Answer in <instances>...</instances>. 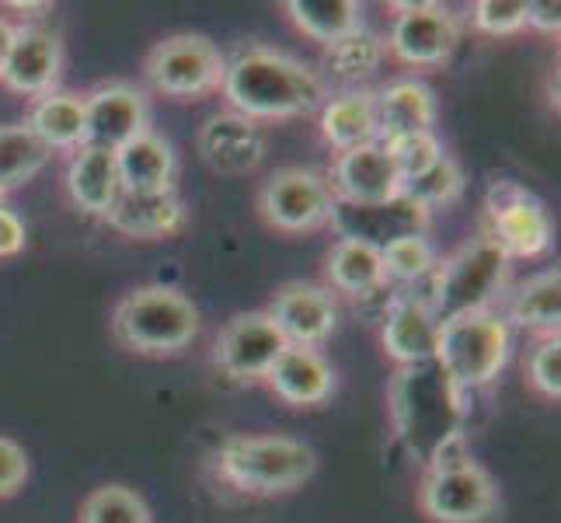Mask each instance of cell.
Segmentation results:
<instances>
[{"instance_id":"cell-1","label":"cell","mask_w":561,"mask_h":523,"mask_svg":"<svg viewBox=\"0 0 561 523\" xmlns=\"http://www.w3.org/2000/svg\"><path fill=\"white\" fill-rule=\"evenodd\" d=\"M220 91L230 112L244 115L251 123L297 120V115H311L328 102V84L314 67L265 46L238 53L224 70Z\"/></svg>"},{"instance_id":"cell-2","label":"cell","mask_w":561,"mask_h":523,"mask_svg":"<svg viewBox=\"0 0 561 523\" xmlns=\"http://www.w3.org/2000/svg\"><path fill=\"white\" fill-rule=\"evenodd\" d=\"M394 433L412 457L425 461L430 468L450 457V447H460V391L443 377L436 363L398 366L387 391Z\"/></svg>"},{"instance_id":"cell-3","label":"cell","mask_w":561,"mask_h":523,"mask_svg":"<svg viewBox=\"0 0 561 523\" xmlns=\"http://www.w3.org/2000/svg\"><path fill=\"white\" fill-rule=\"evenodd\" d=\"M199 328V307L164 283L129 289L112 315V336L140 356H175L192 345Z\"/></svg>"},{"instance_id":"cell-4","label":"cell","mask_w":561,"mask_h":523,"mask_svg":"<svg viewBox=\"0 0 561 523\" xmlns=\"http://www.w3.org/2000/svg\"><path fill=\"white\" fill-rule=\"evenodd\" d=\"M217 471L230 489L248 496H283L318 471V454L294 436H227Z\"/></svg>"},{"instance_id":"cell-5","label":"cell","mask_w":561,"mask_h":523,"mask_svg":"<svg viewBox=\"0 0 561 523\" xmlns=\"http://www.w3.org/2000/svg\"><path fill=\"white\" fill-rule=\"evenodd\" d=\"M510 349V321L499 318L495 311H478L439 325L433 363L463 395L474 391V387H489L506 366Z\"/></svg>"},{"instance_id":"cell-6","label":"cell","mask_w":561,"mask_h":523,"mask_svg":"<svg viewBox=\"0 0 561 523\" xmlns=\"http://www.w3.org/2000/svg\"><path fill=\"white\" fill-rule=\"evenodd\" d=\"M506 269L510 259L489 238L463 245L457 255L433 269V294L425 297L433 318L443 325L463 315L489 311V304L506 283Z\"/></svg>"},{"instance_id":"cell-7","label":"cell","mask_w":561,"mask_h":523,"mask_svg":"<svg viewBox=\"0 0 561 523\" xmlns=\"http://www.w3.org/2000/svg\"><path fill=\"white\" fill-rule=\"evenodd\" d=\"M224 70H227V56L220 53V46L196 32L161 38L144 64L150 88L164 94V99H179V102L220 91Z\"/></svg>"},{"instance_id":"cell-8","label":"cell","mask_w":561,"mask_h":523,"mask_svg":"<svg viewBox=\"0 0 561 523\" xmlns=\"http://www.w3.org/2000/svg\"><path fill=\"white\" fill-rule=\"evenodd\" d=\"M419 507L433 523H485L499 507V489L481 464L460 457L425 471Z\"/></svg>"},{"instance_id":"cell-9","label":"cell","mask_w":561,"mask_h":523,"mask_svg":"<svg viewBox=\"0 0 561 523\" xmlns=\"http://www.w3.org/2000/svg\"><path fill=\"white\" fill-rule=\"evenodd\" d=\"M335 196L324 174L311 168H279L259 189V213L283 235H307L332 224Z\"/></svg>"},{"instance_id":"cell-10","label":"cell","mask_w":561,"mask_h":523,"mask_svg":"<svg viewBox=\"0 0 561 523\" xmlns=\"http://www.w3.org/2000/svg\"><path fill=\"white\" fill-rule=\"evenodd\" d=\"M460 43V22L450 8L430 4H394V22L387 32V53L404 67H443Z\"/></svg>"},{"instance_id":"cell-11","label":"cell","mask_w":561,"mask_h":523,"mask_svg":"<svg viewBox=\"0 0 561 523\" xmlns=\"http://www.w3.org/2000/svg\"><path fill=\"white\" fill-rule=\"evenodd\" d=\"M551 217L527 189L499 182L489 196V230L485 238L506 259H537L551 248Z\"/></svg>"},{"instance_id":"cell-12","label":"cell","mask_w":561,"mask_h":523,"mask_svg":"<svg viewBox=\"0 0 561 523\" xmlns=\"http://www.w3.org/2000/svg\"><path fill=\"white\" fill-rule=\"evenodd\" d=\"M283 349L286 342L273 318L265 311H244L220 328L213 360L230 380H265Z\"/></svg>"},{"instance_id":"cell-13","label":"cell","mask_w":561,"mask_h":523,"mask_svg":"<svg viewBox=\"0 0 561 523\" xmlns=\"http://www.w3.org/2000/svg\"><path fill=\"white\" fill-rule=\"evenodd\" d=\"M324 182L342 206H380L398 200L404 189L383 144H366L339 154Z\"/></svg>"},{"instance_id":"cell-14","label":"cell","mask_w":561,"mask_h":523,"mask_svg":"<svg viewBox=\"0 0 561 523\" xmlns=\"http://www.w3.org/2000/svg\"><path fill=\"white\" fill-rule=\"evenodd\" d=\"M64 73V43L53 29L22 25L14 29L11 49L0 64V84L25 99H43L56 91Z\"/></svg>"},{"instance_id":"cell-15","label":"cell","mask_w":561,"mask_h":523,"mask_svg":"<svg viewBox=\"0 0 561 523\" xmlns=\"http://www.w3.org/2000/svg\"><path fill=\"white\" fill-rule=\"evenodd\" d=\"M268 318L279 328L286 345L318 349L332 339L339 325V307L332 300V289L314 283H286L268 304Z\"/></svg>"},{"instance_id":"cell-16","label":"cell","mask_w":561,"mask_h":523,"mask_svg":"<svg viewBox=\"0 0 561 523\" xmlns=\"http://www.w3.org/2000/svg\"><path fill=\"white\" fill-rule=\"evenodd\" d=\"M84 120H88V144L119 150L150 129L147 94L133 84H105L84 99Z\"/></svg>"},{"instance_id":"cell-17","label":"cell","mask_w":561,"mask_h":523,"mask_svg":"<svg viewBox=\"0 0 561 523\" xmlns=\"http://www.w3.org/2000/svg\"><path fill=\"white\" fill-rule=\"evenodd\" d=\"M199 154L203 161L227 179L255 171L265 158V133L259 123L244 120L238 112H217L209 115L206 126L199 129Z\"/></svg>"},{"instance_id":"cell-18","label":"cell","mask_w":561,"mask_h":523,"mask_svg":"<svg viewBox=\"0 0 561 523\" xmlns=\"http://www.w3.org/2000/svg\"><path fill=\"white\" fill-rule=\"evenodd\" d=\"M332 224L339 227L342 238H356L374 248L391 245L404 235H425L430 227V213L415 206L409 196H398L391 203L380 206H342L335 203L332 209Z\"/></svg>"},{"instance_id":"cell-19","label":"cell","mask_w":561,"mask_h":523,"mask_svg":"<svg viewBox=\"0 0 561 523\" xmlns=\"http://www.w3.org/2000/svg\"><path fill=\"white\" fill-rule=\"evenodd\" d=\"M265 380L276 391V398L294 405V409H314V405H324L335 391L332 363L318 349H297V345L283 349L273 371L265 374Z\"/></svg>"},{"instance_id":"cell-20","label":"cell","mask_w":561,"mask_h":523,"mask_svg":"<svg viewBox=\"0 0 561 523\" xmlns=\"http://www.w3.org/2000/svg\"><path fill=\"white\" fill-rule=\"evenodd\" d=\"M67 192L73 206L88 213V217H108V209L115 206L123 192L119 164H115V150L84 144L70 154L67 161Z\"/></svg>"},{"instance_id":"cell-21","label":"cell","mask_w":561,"mask_h":523,"mask_svg":"<svg viewBox=\"0 0 561 523\" xmlns=\"http://www.w3.org/2000/svg\"><path fill=\"white\" fill-rule=\"evenodd\" d=\"M182 220H185V206L175 189H161V192L123 189L105 217L112 230H119L126 238H140V241H158V238L175 235Z\"/></svg>"},{"instance_id":"cell-22","label":"cell","mask_w":561,"mask_h":523,"mask_svg":"<svg viewBox=\"0 0 561 523\" xmlns=\"http://www.w3.org/2000/svg\"><path fill=\"white\" fill-rule=\"evenodd\" d=\"M377 94V144H394L415 133H433L436 126V94L422 81H391Z\"/></svg>"},{"instance_id":"cell-23","label":"cell","mask_w":561,"mask_h":523,"mask_svg":"<svg viewBox=\"0 0 561 523\" xmlns=\"http://www.w3.org/2000/svg\"><path fill=\"white\" fill-rule=\"evenodd\" d=\"M436 336H439V321L433 318L430 304L419 297H404L387 311L380 328V345L398 366H419V363H433Z\"/></svg>"},{"instance_id":"cell-24","label":"cell","mask_w":561,"mask_h":523,"mask_svg":"<svg viewBox=\"0 0 561 523\" xmlns=\"http://www.w3.org/2000/svg\"><path fill=\"white\" fill-rule=\"evenodd\" d=\"M324 144L345 154L377 144V94L370 88H350L321 105Z\"/></svg>"},{"instance_id":"cell-25","label":"cell","mask_w":561,"mask_h":523,"mask_svg":"<svg viewBox=\"0 0 561 523\" xmlns=\"http://www.w3.org/2000/svg\"><path fill=\"white\" fill-rule=\"evenodd\" d=\"M324 280L335 294L353 297V300L380 294L387 286L380 248L356 241V238H339L324 259Z\"/></svg>"},{"instance_id":"cell-26","label":"cell","mask_w":561,"mask_h":523,"mask_svg":"<svg viewBox=\"0 0 561 523\" xmlns=\"http://www.w3.org/2000/svg\"><path fill=\"white\" fill-rule=\"evenodd\" d=\"M115 164H119L123 189H129V192L175 189V171H179L175 147L153 129H147L144 137L129 140L126 147L115 150Z\"/></svg>"},{"instance_id":"cell-27","label":"cell","mask_w":561,"mask_h":523,"mask_svg":"<svg viewBox=\"0 0 561 523\" xmlns=\"http://www.w3.org/2000/svg\"><path fill=\"white\" fill-rule=\"evenodd\" d=\"M32 137L53 150H77L88 144V120H84V99L70 91H49L32 102L28 123Z\"/></svg>"},{"instance_id":"cell-28","label":"cell","mask_w":561,"mask_h":523,"mask_svg":"<svg viewBox=\"0 0 561 523\" xmlns=\"http://www.w3.org/2000/svg\"><path fill=\"white\" fill-rule=\"evenodd\" d=\"M510 321H516L527 332H537L540 339L558 336L561 325V273L548 269L537 273L527 283H519V289L510 300Z\"/></svg>"},{"instance_id":"cell-29","label":"cell","mask_w":561,"mask_h":523,"mask_svg":"<svg viewBox=\"0 0 561 523\" xmlns=\"http://www.w3.org/2000/svg\"><path fill=\"white\" fill-rule=\"evenodd\" d=\"M286 14L307 38L324 46L363 29V4L356 0H289Z\"/></svg>"},{"instance_id":"cell-30","label":"cell","mask_w":561,"mask_h":523,"mask_svg":"<svg viewBox=\"0 0 561 523\" xmlns=\"http://www.w3.org/2000/svg\"><path fill=\"white\" fill-rule=\"evenodd\" d=\"M383 56H387L383 38L359 29L353 35L339 38V43L324 46V70L332 73L335 81L359 88L363 81H370V77L380 70Z\"/></svg>"},{"instance_id":"cell-31","label":"cell","mask_w":561,"mask_h":523,"mask_svg":"<svg viewBox=\"0 0 561 523\" xmlns=\"http://www.w3.org/2000/svg\"><path fill=\"white\" fill-rule=\"evenodd\" d=\"M53 154L32 137L25 123L0 126V196L22 189L49 164Z\"/></svg>"},{"instance_id":"cell-32","label":"cell","mask_w":561,"mask_h":523,"mask_svg":"<svg viewBox=\"0 0 561 523\" xmlns=\"http://www.w3.org/2000/svg\"><path fill=\"white\" fill-rule=\"evenodd\" d=\"M77 523H153L147 502L126 486H102L81 502Z\"/></svg>"},{"instance_id":"cell-33","label":"cell","mask_w":561,"mask_h":523,"mask_svg":"<svg viewBox=\"0 0 561 523\" xmlns=\"http://www.w3.org/2000/svg\"><path fill=\"white\" fill-rule=\"evenodd\" d=\"M380 259H383L387 283L391 280L394 283H419L425 276H433V269H436V251L425 235H404L391 245H383Z\"/></svg>"},{"instance_id":"cell-34","label":"cell","mask_w":561,"mask_h":523,"mask_svg":"<svg viewBox=\"0 0 561 523\" xmlns=\"http://www.w3.org/2000/svg\"><path fill=\"white\" fill-rule=\"evenodd\" d=\"M463 192V171L457 161L443 158L436 168H430L425 174H419V179L404 182L401 196H409L415 206H422L425 213H433L439 206H450L454 200H460Z\"/></svg>"},{"instance_id":"cell-35","label":"cell","mask_w":561,"mask_h":523,"mask_svg":"<svg viewBox=\"0 0 561 523\" xmlns=\"http://www.w3.org/2000/svg\"><path fill=\"white\" fill-rule=\"evenodd\" d=\"M383 147H387V154H391V161L401 174V185L419 179V174H425L447 158V150H443L436 133H415V137H401V140L383 144Z\"/></svg>"},{"instance_id":"cell-36","label":"cell","mask_w":561,"mask_h":523,"mask_svg":"<svg viewBox=\"0 0 561 523\" xmlns=\"http://www.w3.org/2000/svg\"><path fill=\"white\" fill-rule=\"evenodd\" d=\"M471 22L481 35H516L527 29V0H478Z\"/></svg>"},{"instance_id":"cell-37","label":"cell","mask_w":561,"mask_h":523,"mask_svg":"<svg viewBox=\"0 0 561 523\" xmlns=\"http://www.w3.org/2000/svg\"><path fill=\"white\" fill-rule=\"evenodd\" d=\"M527 380L540 398H548V401L561 398V342H558V336L540 339V345L530 353Z\"/></svg>"},{"instance_id":"cell-38","label":"cell","mask_w":561,"mask_h":523,"mask_svg":"<svg viewBox=\"0 0 561 523\" xmlns=\"http://www.w3.org/2000/svg\"><path fill=\"white\" fill-rule=\"evenodd\" d=\"M28 481V454L22 443L0 436V499H11L25 489Z\"/></svg>"},{"instance_id":"cell-39","label":"cell","mask_w":561,"mask_h":523,"mask_svg":"<svg viewBox=\"0 0 561 523\" xmlns=\"http://www.w3.org/2000/svg\"><path fill=\"white\" fill-rule=\"evenodd\" d=\"M25 220L18 217V213L11 206L0 203V259H14L25 251Z\"/></svg>"},{"instance_id":"cell-40","label":"cell","mask_w":561,"mask_h":523,"mask_svg":"<svg viewBox=\"0 0 561 523\" xmlns=\"http://www.w3.org/2000/svg\"><path fill=\"white\" fill-rule=\"evenodd\" d=\"M527 25L545 35H558L561 32V4H551V0H527Z\"/></svg>"},{"instance_id":"cell-41","label":"cell","mask_w":561,"mask_h":523,"mask_svg":"<svg viewBox=\"0 0 561 523\" xmlns=\"http://www.w3.org/2000/svg\"><path fill=\"white\" fill-rule=\"evenodd\" d=\"M11 38H14V25L8 22V18H0V64H4V56L11 49Z\"/></svg>"}]
</instances>
